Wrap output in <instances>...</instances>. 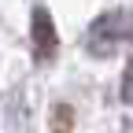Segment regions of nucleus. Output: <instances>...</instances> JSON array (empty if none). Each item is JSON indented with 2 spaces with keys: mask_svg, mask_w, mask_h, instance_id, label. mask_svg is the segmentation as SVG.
<instances>
[{
  "mask_svg": "<svg viewBox=\"0 0 133 133\" xmlns=\"http://www.w3.org/2000/svg\"><path fill=\"white\" fill-rule=\"evenodd\" d=\"M33 48H37V59H52L56 48H59V37H56V26L48 19V11L37 8L33 11Z\"/></svg>",
  "mask_w": 133,
  "mask_h": 133,
  "instance_id": "obj_1",
  "label": "nucleus"
}]
</instances>
